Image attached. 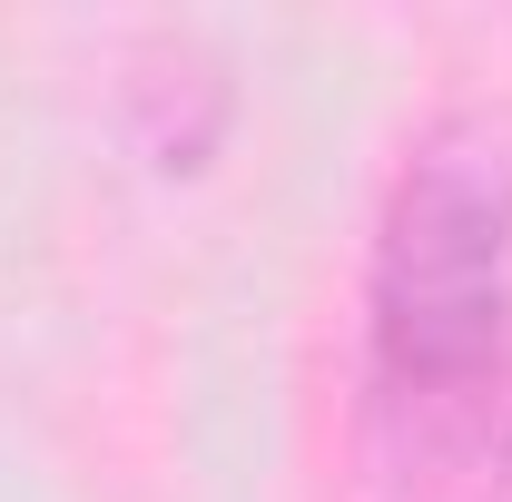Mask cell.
Here are the masks:
<instances>
[{
  "instance_id": "1",
  "label": "cell",
  "mask_w": 512,
  "mask_h": 502,
  "mask_svg": "<svg viewBox=\"0 0 512 502\" xmlns=\"http://www.w3.org/2000/svg\"><path fill=\"white\" fill-rule=\"evenodd\" d=\"M512 365V128L444 109L404 148L365 256V424L394 463L473 453Z\"/></svg>"
},
{
  "instance_id": "2",
  "label": "cell",
  "mask_w": 512,
  "mask_h": 502,
  "mask_svg": "<svg viewBox=\"0 0 512 502\" xmlns=\"http://www.w3.org/2000/svg\"><path fill=\"white\" fill-rule=\"evenodd\" d=\"M493 502H512V434H503V463H493Z\"/></svg>"
}]
</instances>
